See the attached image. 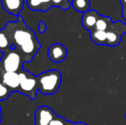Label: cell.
Segmentation results:
<instances>
[{"label": "cell", "instance_id": "8fae6325", "mask_svg": "<svg viewBox=\"0 0 126 125\" xmlns=\"http://www.w3.org/2000/svg\"><path fill=\"white\" fill-rule=\"evenodd\" d=\"M122 33H118L117 31L111 28L106 30V45L109 46H116L121 41Z\"/></svg>", "mask_w": 126, "mask_h": 125}, {"label": "cell", "instance_id": "2e32d148", "mask_svg": "<svg viewBox=\"0 0 126 125\" xmlns=\"http://www.w3.org/2000/svg\"><path fill=\"white\" fill-rule=\"evenodd\" d=\"M11 91L8 87L4 85L3 82H0V101L1 100H4L10 97Z\"/></svg>", "mask_w": 126, "mask_h": 125}, {"label": "cell", "instance_id": "3957f363", "mask_svg": "<svg viewBox=\"0 0 126 125\" xmlns=\"http://www.w3.org/2000/svg\"><path fill=\"white\" fill-rule=\"evenodd\" d=\"M19 76H20V87L18 92L27 95L31 99H34L39 90L37 76L28 70L24 69H22L19 72Z\"/></svg>", "mask_w": 126, "mask_h": 125}, {"label": "cell", "instance_id": "7c38bea8", "mask_svg": "<svg viewBox=\"0 0 126 125\" xmlns=\"http://www.w3.org/2000/svg\"><path fill=\"white\" fill-rule=\"evenodd\" d=\"M90 38L95 44L100 45H106V31H101L94 29L90 32Z\"/></svg>", "mask_w": 126, "mask_h": 125}, {"label": "cell", "instance_id": "277c9868", "mask_svg": "<svg viewBox=\"0 0 126 125\" xmlns=\"http://www.w3.org/2000/svg\"><path fill=\"white\" fill-rule=\"evenodd\" d=\"M1 63L4 71L6 72H20L22 69L24 59L16 49L12 47L7 52L3 53Z\"/></svg>", "mask_w": 126, "mask_h": 125}, {"label": "cell", "instance_id": "e0dca14e", "mask_svg": "<svg viewBox=\"0 0 126 125\" xmlns=\"http://www.w3.org/2000/svg\"><path fill=\"white\" fill-rule=\"evenodd\" d=\"M66 124V120L63 119V117H59V116H56L54 118L51 120L49 125H65Z\"/></svg>", "mask_w": 126, "mask_h": 125}, {"label": "cell", "instance_id": "ac0fdd59", "mask_svg": "<svg viewBox=\"0 0 126 125\" xmlns=\"http://www.w3.org/2000/svg\"><path fill=\"white\" fill-rule=\"evenodd\" d=\"M47 24H46L43 21H40V22H39V25H38L39 32H40V33H44L46 31H47Z\"/></svg>", "mask_w": 126, "mask_h": 125}, {"label": "cell", "instance_id": "d6986e66", "mask_svg": "<svg viewBox=\"0 0 126 125\" xmlns=\"http://www.w3.org/2000/svg\"><path fill=\"white\" fill-rule=\"evenodd\" d=\"M65 125H88L85 123H73V122H70V121H66V124Z\"/></svg>", "mask_w": 126, "mask_h": 125}, {"label": "cell", "instance_id": "9c48e42d", "mask_svg": "<svg viewBox=\"0 0 126 125\" xmlns=\"http://www.w3.org/2000/svg\"><path fill=\"white\" fill-rule=\"evenodd\" d=\"M99 18L100 15L96 10H89L83 13L81 16V25L86 30L92 32L95 29V25Z\"/></svg>", "mask_w": 126, "mask_h": 125}, {"label": "cell", "instance_id": "8992f818", "mask_svg": "<svg viewBox=\"0 0 126 125\" xmlns=\"http://www.w3.org/2000/svg\"><path fill=\"white\" fill-rule=\"evenodd\" d=\"M56 116L54 111L50 107L46 105L38 107L35 111V125H49Z\"/></svg>", "mask_w": 126, "mask_h": 125}, {"label": "cell", "instance_id": "ffe728a7", "mask_svg": "<svg viewBox=\"0 0 126 125\" xmlns=\"http://www.w3.org/2000/svg\"><path fill=\"white\" fill-rule=\"evenodd\" d=\"M122 16H123L124 20L125 21L126 23V6H123V9H122Z\"/></svg>", "mask_w": 126, "mask_h": 125}, {"label": "cell", "instance_id": "5b68a950", "mask_svg": "<svg viewBox=\"0 0 126 125\" xmlns=\"http://www.w3.org/2000/svg\"><path fill=\"white\" fill-rule=\"evenodd\" d=\"M27 5L33 11H47L51 6L60 7L66 10L70 8V3L68 0H26Z\"/></svg>", "mask_w": 126, "mask_h": 125}, {"label": "cell", "instance_id": "7402d4cb", "mask_svg": "<svg viewBox=\"0 0 126 125\" xmlns=\"http://www.w3.org/2000/svg\"><path fill=\"white\" fill-rule=\"evenodd\" d=\"M1 121H2V111L1 108H0V124H1Z\"/></svg>", "mask_w": 126, "mask_h": 125}, {"label": "cell", "instance_id": "4fadbf2b", "mask_svg": "<svg viewBox=\"0 0 126 125\" xmlns=\"http://www.w3.org/2000/svg\"><path fill=\"white\" fill-rule=\"evenodd\" d=\"M12 48V45L10 43V38H9L8 34L4 30L1 29L0 30V52L5 53L9 50Z\"/></svg>", "mask_w": 126, "mask_h": 125}, {"label": "cell", "instance_id": "30bf717a", "mask_svg": "<svg viewBox=\"0 0 126 125\" xmlns=\"http://www.w3.org/2000/svg\"><path fill=\"white\" fill-rule=\"evenodd\" d=\"M25 3V0H1L3 9L7 13L18 16Z\"/></svg>", "mask_w": 126, "mask_h": 125}, {"label": "cell", "instance_id": "6da1fadb", "mask_svg": "<svg viewBox=\"0 0 126 125\" xmlns=\"http://www.w3.org/2000/svg\"><path fill=\"white\" fill-rule=\"evenodd\" d=\"M10 38L12 47L16 49L22 56L25 63H29L40 48L34 32L26 25L21 15L16 22H9L3 28Z\"/></svg>", "mask_w": 126, "mask_h": 125}, {"label": "cell", "instance_id": "5bb4252c", "mask_svg": "<svg viewBox=\"0 0 126 125\" xmlns=\"http://www.w3.org/2000/svg\"><path fill=\"white\" fill-rule=\"evenodd\" d=\"M70 4L74 10L81 13H85L90 10V0H71Z\"/></svg>", "mask_w": 126, "mask_h": 125}, {"label": "cell", "instance_id": "7a4b0ae2", "mask_svg": "<svg viewBox=\"0 0 126 125\" xmlns=\"http://www.w3.org/2000/svg\"><path fill=\"white\" fill-rule=\"evenodd\" d=\"M38 89L41 94L51 95L58 92L62 82V75L58 70L51 69L37 76Z\"/></svg>", "mask_w": 126, "mask_h": 125}, {"label": "cell", "instance_id": "44dd1931", "mask_svg": "<svg viewBox=\"0 0 126 125\" xmlns=\"http://www.w3.org/2000/svg\"><path fill=\"white\" fill-rule=\"evenodd\" d=\"M122 3V6H126V0H120Z\"/></svg>", "mask_w": 126, "mask_h": 125}, {"label": "cell", "instance_id": "ba28073f", "mask_svg": "<svg viewBox=\"0 0 126 125\" xmlns=\"http://www.w3.org/2000/svg\"><path fill=\"white\" fill-rule=\"evenodd\" d=\"M2 82L10 89L11 92H18L20 87L19 72H6L3 74Z\"/></svg>", "mask_w": 126, "mask_h": 125}, {"label": "cell", "instance_id": "9a60e30c", "mask_svg": "<svg viewBox=\"0 0 126 125\" xmlns=\"http://www.w3.org/2000/svg\"><path fill=\"white\" fill-rule=\"evenodd\" d=\"M111 22H112V21L109 16H100V18L98 19L96 25H95V29L101 31H106Z\"/></svg>", "mask_w": 126, "mask_h": 125}, {"label": "cell", "instance_id": "603a6c76", "mask_svg": "<svg viewBox=\"0 0 126 125\" xmlns=\"http://www.w3.org/2000/svg\"><path fill=\"white\" fill-rule=\"evenodd\" d=\"M125 118H126V115H125Z\"/></svg>", "mask_w": 126, "mask_h": 125}, {"label": "cell", "instance_id": "52a82bcc", "mask_svg": "<svg viewBox=\"0 0 126 125\" xmlns=\"http://www.w3.org/2000/svg\"><path fill=\"white\" fill-rule=\"evenodd\" d=\"M47 56L51 62L59 63L63 62L67 57V49L60 43L52 44L47 51Z\"/></svg>", "mask_w": 126, "mask_h": 125}]
</instances>
